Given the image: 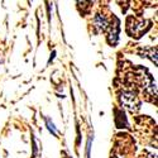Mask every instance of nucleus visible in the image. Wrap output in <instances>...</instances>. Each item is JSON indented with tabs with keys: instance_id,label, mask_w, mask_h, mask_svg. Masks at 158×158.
Wrapping results in <instances>:
<instances>
[{
	"instance_id": "nucleus-1",
	"label": "nucleus",
	"mask_w": 158,
	"mask_h": 158,
	"mask_svg": "<svg viewBox=\"0 0 158 158\" xmlns=\"http://www.w3.org/2000/svg\"><path fill=\"white\" fill-rule=\"evenodd\" d=\"M149 28H151V22H148V20L137 22V20L130 19V18L128 19L127 29H128V33H129L131 37L139 38V37H142L144 33H146Z\"/></svg>"
},
{
	"instance_id": "nucleus-7",
	"label": "nucleus",
	"mask_w": 158,
	"mask_h": 158,
	"mask_svg": "<svg viewBox=\"0 0 158 158\" xmlns=\"http://www.w3.org/2000/svg\"><path fill=\"white\" fill-rule=\"evenodd\" d=\"M113 158H118V157H113Z\"/></svg>"
},
{
	"instance_id": "nucleus-3",
	"label": "nucleus",
	"mask_w": 158,
	"mask_h": 158,
	"mask_svg": "<svg viewBox=\"0 0 158 158\" xmlns=\"http://www.w3.org/2000/svg\"><path fill=\"white\" fill-rule=\"evenodd\" d=\"M94 23H95V27H96L99 31H105V29L108 28V25H109L106 18H105L104 15H100V14H98V15L95 17Z\"/></svg>"
},
{
	"instance_id": "nucleus-6",
	"label": "nucleus",
	"mask_w": 158,
	"mask_h": 158,
	"mask_svg": "<svg viewBox=\"0 0 158 158\" xmlns=\"http://www.w3.org/2000/svg\"><path fill=\"white\" fill-rule=\"evenodd\" d=\"M46 123H47V128H48V130L51 131V133H53V134L56 135V134H57V129H56L55 124L52 123V122H51V119H48V118L46 119Z\"/></svg>"
},
{
	"instance_id": "nucleus-5",
	"label": "nucleus",
	"mask_w": 158,
	"mask_h": 158,
	"mask_svg": "<svg viewBox=\"0 0 158 158\" xmlns=\"http://www.w3.org/2000/svg\"><path fill=\"white\" fill-rule=\"evenodd\" d=\"M149 56V58L154 62V64H157V48H147L143 51V56L142 57H147Z\"/></svg>"
},
{
	"instance_id": "nucleus-2",
	"label": "nucleus",
	"mask_w": 158,
	"mask_h": 158,
	"mask_svg": "<svg viewBox=\"0 0 158 158\" xmlns=\"http://www.w3.org/2000/svg\"><path fill=\"white\" fill-rule=\"evenodd\" d=\"M120 101L124 108L129 111H138L140 108V100L134 91H123L120 94Z\"/></svg>"
},
{
	"instance_id": "nucleus-4",
	"label": "nucleus",
	"mask_w": 158,
	"mask_h": 158,
	"mask_svg": "<svg viewBox=\"0 0 158 158\" xmlns=\"http://www.w3.org/2000/svg\"><path fill=\"white\" fill-rule=\"evenodd\" d=\"M119 22L118 19H115V24L111 25V29H110V34H109V41L111 44H116L118 42V34H119Z\"/></svg>"
}]
</instances>
